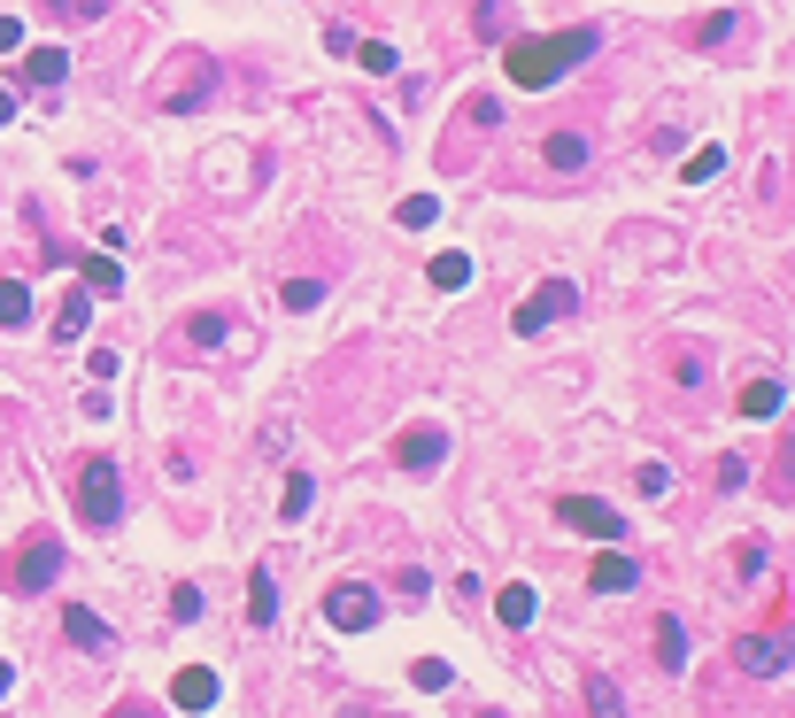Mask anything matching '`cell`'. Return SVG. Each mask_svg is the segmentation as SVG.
<instances>
[{
    "label": "cell",
    "instance_id": "obj_1",
    "mask_svg": "<svg viewBox=\"0 0 795 718\" xmlns=\"http://www.w3.org/2000/svg\"><path fill=\"white\" fill-rule=\"evenodd\" d=\"M595 54V31H564V39H525L517 54H510V78L525 85V93H541V85H556L564 70H580Z\"/></svg>",
    "mask_w": 795,
    "mask_h": 718
},
{
    "label": "cell",
    "instance_id": "obj_2",
    "mask_svg": "<svg viewBox=\"0 0 795 718\" xmlns=\"http://www.w3.org/2000/svg\"><path fill=\"white\" fill-rule=\"evenodd\" d=\"M78 518L93 534H117L124 526V472H117V456H85V472H78Z\"/></svg>",
    "mask_w": 795,
    "mask_h": 718
},
{
    "label": "cell",
    "instance_id": "obj_3",
    "mask_svg": "<svg viewBox=\"0 0 795 718\" xmlns=\"http://www.w3.org/2000/svg\"><path fill=\"white\" fill-rule=\"evenodd\" d=\"M209 93H217V62H209V54H178V70L155 85V109L185 117V109H201Z\"/></svg>",
    "mask_w": 795,
    "mask_h": 718
},
{
    "label": "cell",
    "instance_id": "obj_4",
    "mask_svg": "<svg viewBox=\"0 0 795 718\" xmlns=\"http://www.w3.org/2000/svg\"><path fill=\"white\" fill-rule=\"evenodd\" d=\"M54 579H62V540L31 534L23 548H16V564H8V587H16V595H47Z\"/></svg>",
    "mask_w": 795,
    "mask_h": 718
},
{
    "label": "cell",
    "instance_id": "obj_5",
    "mask_svg": "<svg viewBox=\"0 0 795 718\" xmlns=\"http://www.w3.org/2000/svg\"><path fill=\"white\" fill-rule=\"evenodd\" d=\"M556 518H564L572 534H595V540H626V518H618L611 503H595V495H564V503H556Z\"/></svg>",
    "mask_w": 795,
    "mask_h": 718
},
{
    "label": "cell",
    "instance_id": "obj_6",
    "mask_svg": "<svg viewBox=\"0 0 795 718\" xmlns=\"http://www.w3.org/2000/svg\"><path fill=\"white\" fill-rule=\"evenodd\" d=\"M324 618H332V626H340V634H363V626H371V618H379V595H371V587H363V579H340V587H332V595H324Z\"/></svg>",
    "mask_w": 795,
    "mask_h": 718
},
{
    "label": "cell",
    "instance_id": "obj_7",
    "mask_svg": "<svg viewBox=\"0 0 795 718\" xmlns=\"http://www.w3.org/2000/svg\"><path fill=\"white\" fill-rule=\"evenodd\" d=\"M572 310H580V286H572V279H549V286L517 310V333H541V325H556V317H572Z\"/></svg>",
    "mask_w": 795,
    "mask_h": 718
},
{
    "label": "cell",
    "instance_id": "obj_8",
    "mask_svg": "<svg viewBox=\"0 0 795 718\" xmlns=\"http://www.w3.org/2000/svg\"><path fill=\"white\" fill-rule=\"evenodd\" d=\"M394 464H402V472H441V464H449V433H441V425H410V433L394 441Z\"/></svg>",
    "mask_w": 795,
    "mask_h": 718
},
{
    "label": "cell",
    "instance_id": "obj_9",
    "mask_svg": "<svg viewBox=\"0 0 795 718\" xmlns=\"http://www.w3.org/2000/svg\"><path fill=\"white\" fill-rule=\"evenodd\" d=\"M734 665L757 673V680H781V673H788V641H781V634H742V641H734Z\"/></svg>",
    "mask_w": 795,
    "mask_h": 718
},
{
    "label": "cell",
    "instance_id": "obj_10",
    "mask_svg": "<svg viewBox=\"0 0 795 718\" xmlns=\"http://www.w3.org/2000/svg\"><path fill=\"white\" fill-rule=\"evenodd\" d=\"M62 634H70L78 649H93V657H109V649H117V634H109V626H101V610H85V603H70Z\"/></svg>",
    "mask_w": 795,
    "mask_h": 718
},
{
    "label": "cell",
    "instance_id": "obj_11",
    "mask_svg": "<svg viewBox=\"0 0 795 718\" xmlns=\"http://www.w3.org/2000/svg\"><path fill=\"white\" fill-rule=\"evenodd\" d=\"M85 325H93V294H85V286H70V302L54 310V348L85 341Z\"/></svg>",
    "mask_w": 795,
    "mask_h": 718
},
{
    "label": "cell",
    "instance_id": "obj_12",
    "mask_svg": "<svg viewBox=\"0 0 795 718\" xmlns=\"http://www.w3.org/2000/svg\"><path fill=\"white\" fill-rule=\"evenodd\" d=\"M23 78L31 85H62L70 78V47H23Z\"/></svg>",
    "mask_w": 795,
    "mask_h": 718
},
{
    "label": "cell",
    "instance_id": "obj_13",
    "mask_svg": "<svg viewBox=\"0 0 795 718\" xmlns=\"http://www.w3.org/2000/svg\"><path fill=\"white\" fill-rule=\"evenodd\" d=\"M170 704H178V711H209V704H217V673H201V665L178 673V680H170Z\"/></svg>",
    "mask_w": 795,
    "mask_h": 718
},
{
    "label": "cell",
    "instance_id": "obj_14",
    "mask_svg": "<svg viewBox=\"0 0 795 718\" xmlns=\"http://www.w3.org/2000/svg\"><path fill=\"white\" fill-rule=\"evenodd\" d=\"M634 579H641L634 556H595V572H587V587H595V595H626Z\"/></svg>",
    "mask_w": 795,
    "mask_h": 718
},
{
    "label": "cell",
    "instance_id": "obj_15",
    "mask_svg": "<svg viewBox=\"0 0 795 718\" xmlns=\"http://www.w3.org/2000/svg\"><path fill=\"white\" fill-rule=\"evenodd\" d=\"M781 402H788L781 378H749V386H742V417H781Z\"/></svg>",
    "mask_w": 795,
    "mask_h": 718
},
{
    "label": "cell",
    "instance_id": "obj_16",
    "mask_svg": "<svg viewBox=\"0 0 795 718\" xmlns=\"http://www.w3.org/2000/svg\"><path fill=\"white\" fill-rule=\"evenodd\" d=\"M23 325H31V286L0 279V333H23Z\"/></svg>",
    "mask_w": 795,
    "mask_h": 718
},
{
    "label": "cell",
    "instance_id": "obj_17",
    "mask_svg": "<svg viewBox=\"0 0 795 718\" xmlns=\"http://www.w3.org/2000/svg\"><path fill=\"white\" fill-rule=\"evenodd\" d=\"M310 503H318V479H310V472H294V479H286V495H279V518H286V526H302V518H310Z\"/></svg>",
    "mask_w": 795,
    "mask_h": 718
},
{
    "label": "cell",
    "instance_id": "obj_18",
    "mask_svg": "<svg viewBox=\"0 0 795 718\" xmlns=\"http://www.w3.org/2000/svg\"><path fill=\"white\" fill-rule=\"evenodd\" d=\"M587 711H595V718H626V696H618L611 673H587Z\"/></svg>",
    "mask_w": 795,
    "mask_h": 718
},
{
    "label": "cell",
    "instance_id": "obj_19",
    "mask_svg": "<svg viewBox=\"0 0 795 718\" xmlns=\"http://www.w3.org/2000/svg\"><path fill=\"white\" fill-rule=\"evenodd\" d=\"M656 657H664V673L687 665V626H680V618H656Z\"/></svg>",
    "mask_w": 795,
    "mask_h": 718
},
{
    "label": "cell",
    "instance_id": "obj_20",
    "mask_svg": "<svg viewBox=\"0 0 795 718\" xmlns=\"http://www.w3.org/2000/svg\"><path fill=\"white\" fill-rule=\"evenodd\" d=\"M124 286V263L117 255H85V294H117Z\"/></svg>",
    "mask_w": 795,
    "mask_h": 718
},
{
    "label": "cell",
    "instance_id": "obj_21",
    "mask_svg": "<svg viewBox=\"0 0 795 718\" xmlns=\"http://www.w3.org/2000/svg\"><path fill=\"white\" fill-rule=\"evenodd\" d=\"M433 286H441V294L472 286V255H456V247H449V255H433Z\"/></svg>",
    "mask_w": 795,
    "mask_h": 718
},
{
    "label": "cell",
    "instance_id": "obj_22",
    "mask_svg": "<svg viewBox=\"0 0 795 718\" xmlns=\"http://www.w3.org/2000/svg\"><path fill=\"white\" fill-rule=\"evenodd\" d=\"M248 618H255V626H271V618H279V587H271V572H255V579H248Z\"/></svg>",
    "mask_w": 795,
    "mask_h": 718
},
{
    "label": "cell",
    "instance_id": "obj_23",
    "mask_svg": "<svg viewBox=\"0 0 795 718\" xmlns=\"http://www.w3.org/2000/svg\"><path fill=\"white\" fill-rule=\"evenodd\" d=\"M734 31H742V8H718V16L695 23V47H718V39H734Z\"/></svg>",
    "mask_w": 795,
    "mask_h": 718
},
{
    "label": "cell",
    "instance_id": "obj_24",
    "mask_svg": "<svg viewBox=\"0 0 795 718\" xmlns=\"http://www.w3.org/2000/svg\"><path fill=\"white\" fill-rule=\"evenodd\" d=\"M433 216H441V193H410V201L394 209V224H410V232H425Z\"/></svg>",
    "mask_w": 795,
    "mask_h": 718
},
{
    "label": "cell",
    "instance_id": "obj_25",
    "mask_svg": "<svg viewBox=\"0 0 795 718\" xmlns=\"http://www.w3.org/2000/svg\"><path fill=\"white\" fill-rule=\"evenodd\" d=\"M502 626H533V587H525V579L502 587Z\"/></svg>",
    "mask_w": 795,
    "mask_h": 718
},
{
    "label": "cell",
    "instance_id": "obj_26",
    "mask_svg": "<svg viewBox=\"0 0 795 718\" xmlns=\"http://www.w3.org/2000/svg\"><path fill=\"white\" fill-rule=\"evenodd\" d=\"M549 163H556V171H580V163H587V140H580V132H556V140H549Z\"/></svg>",
    "mask_w": 795,
    "mask_h": 718
},
{
    "label": "cell",
    "instance_id": "obj_27",
    "mask_svg": "<svg viewBox=\"0 0 795 718\" xmlns=\"http://www.w3.org/2000/svg\"><path fill=\"white\" fill-rule=\"evenodd\" d=\"M472 31H479V39H502V31H510V8H502V0H479V8H472Z\"/></svg>",
    "mask_w": 795,
    "mask_h": 718
},
{
    "label": "cell",
    "instance_id": "obj_28",
    "mask_svg": "<svg viewBox=\"0 0 795 718\" xmlns=\"http://www.w3.org/2000/svg\"><path fill=\"white\" fill-rule=\"evenodd\" d=\"M286 310H324V286L318 279H286Z\"/></svg>",
    "mask_w": 795,
    "mask_h": 718
},
{
    "label": "cell",
    "instance_id": "obj_29",
    "mask_svg": "<svg viewBox=\"0 0 795 718\" xmlns=\"http://www.w3.org/2000/svg\"><path fill=\"white\" fill-rule=\"evenodd\" d=\"M355 54H363V70H371V78H386V70H394V62H402V54H394V47H386V39H371V47H355Z\"/></svg>",
    "mask_w": 795,
    "mask_h": 718
},
{
    "label": "cell",
    "instance_id": "obj_30",
    "mask_svg": "<svg viewBox=\"0 0 795 718\" xmlns=\"http://www.w3.org/2000/svg\"><path fill=\"white\" fill-rule=\"evenodd\" d=\"M410 680H417V688H425V696H441V688H456V673H449V665H433V657H425V665H417V673H410Z\"/></svg>",
    "mask_w": 795,
    "mask_h": 718
},
{
    "label": "cell",
    "instance_id": "obj_31",
    "mask_svg": "<svg viewBox=\"0 0 795 718\" xmlns=\"http://www.w3.org/2000/svg\"><path fill=\"white\" fill-rule=\"evenodd\" d=\"M185 333H193V341H201V348H217V341H224V317H217V310H201V317H193V325H185Z\"/></svg>",
    "mask_w": 795,
    "mask_h": 718
},
{
    "label": "cell",
    "instance_id": "obj_32",
    "mask_svg": "<svg viewBox=\"0 0 795 718\" xmlns=\"http://www.w3.org/2000/svg\"><path fill=\"white\" fill-rule=\"evenodd\" d=\"M718 487L742 495V487H749V464H742V456H718Z\"/></svg>",
    "mask_w": 795,
    "mask_h": 718
},
{
    "label": "cell",
    "instance_id": "obj_33",
    "mask_svg": "<svg viewBox=\"0 0 795 718\" xmlns=\"http://www.w3.org/2000/svg\"><path fill=\"white\" fill-rule=\"evenodd\" d=\"M718 171H726V155H718V148H703V155H695V163H687V185L718 179Z\"/></svg>",
    "mask_w": 795,
    "mask_h": 718
},
{
    "label": "cell",
    "instance_id": "obj_34",
    "mask_svg": "<svg viewBox=\"0 0 795 718\" xmlns=\"http://www.w3.org/2000/svg\"><path fill=\"white\" fill-rule=\"evenodd\" d=\"M170 610H178V618H201V610H209V603H201V587H193V579H185V587H178V595H170Z\"/></svg>",
    "mask_w": 795,
    "mask_h": 718
},
{
    "label": "cell",
    "instance_id": "obj_35",
    "mask_svg": "<svg viewBox=\"0 0 795 718\" xmlns=\"http://www.w3.org/2000/svg\"><path fill=\"white\" fill-rule=\"evenodd\" d=\"M634 487H641V495H672V472H664V464H641Z\"/></svg>",
    "mask_w": 795,
    "mask_h": 718
},
{
    "label": "cell",
    "instance_id": "obj_36",
    "mask_svg": "<svg viewBox=\"0 0 795 718\" xmlns=\"http://www.w3.org/2000/svg\"><path fill=\"white\" fill-rule=\"evenodd\" d=\"M85 371H93V378H117L124 363H117V348H93V356H85Z\"/></svg>",
    "mask_w": 795,
    "mask_h": 718
},
{
    "label": "cell",
    "instance_id": "obj_37",
    "mask_svg": "<svg viewBox=\"0 0 795 718\" xmlns=\"http://www.w3.org/2000/svg\"><path fill=\"white\" fill-rule=\"evenodd\" d=\"M0 54H23V23L16 16H0Z\"/></svg>",
    "mask_w": 795,
    "mask_h": 718
},
{
    "label": "cell",
    "instance_id": "obj_38",
    "mask_svg": "<svg viewBox=\"0 0 795 718\" xmlns=\"http://www.w3.org/2000/svg\"><path fill=\"white\" fill-rule=\"evenodd\" d=\"M0 124H16V93L8 85H0Z\"/></svg>",
    "mask_w": 795,
    "mask_h": 718
},
{
    "label": "cell",
    "instance_id": "obj_39",
    "mask_svg": "<svg viewBox=\"0 0 795 718\" xmlns=\"http://www.w3.org/2000/svg\"><path fill=\"white\" fill-rule=\"evenodd\" d=\"M8 680H16V665H0V696H8Z\"/></svg>",
    "mask_w": 795,
    "mask_h": 718
},
{
    "label": "cell",
    "instance_id": "obj_40",
    "mask_svg": "<svg viewBox=\"0 0 795 718\" xmlns=\"http://www.w3.org/2000/svg\"><path fill=\"white\" fill-rule=\"evenodd\" d=\"M479 718H494V711H479Z\"/></svg>",
    "mask_w": 795,
    "mask_h": 718
}]
</instances>
